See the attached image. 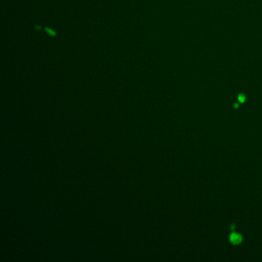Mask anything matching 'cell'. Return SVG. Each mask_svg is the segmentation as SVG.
Instances as JSON below:
<instances>
[{"label":"cell","instance_id":"cell-1","mask_svg":"<svg viewBox=\"0 0 262 262\" xmlns=\"http://www.w3.org/2000/svg\"><path fill=\"white\" fill-rule=\"evenodd\" d=\"M35 28L36 30H39V29L44 30L48 34V35L50 37H52V38H54V37H55L57 36V32L54 29H52V28H51L49 27H42L40 26H36Z\"/></svg>","mask_w":262,"mask_h":262},{"label":"cell","instance_id":"cell-2","mask_svg":"<svg viewBox=\"0 0 262 262\" xmlns=\"http://www.w3.org/2000/svg\"><path fill=\"white\" fill-rule=\"evenodd\" d=\"M230 241L234 244H239L242 241V237L237 233H232L230 235Z\"/></svg>","mask_w":262,"mask_h":262}]
</instances>
